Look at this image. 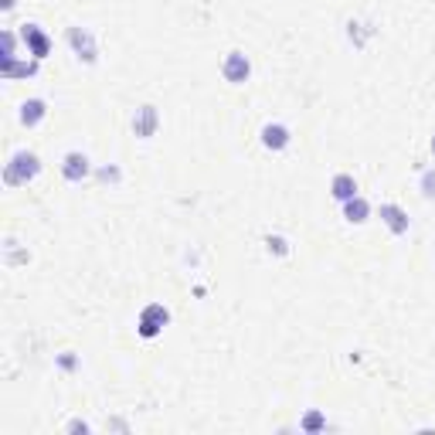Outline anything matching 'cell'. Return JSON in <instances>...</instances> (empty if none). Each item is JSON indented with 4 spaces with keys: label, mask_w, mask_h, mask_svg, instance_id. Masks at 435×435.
Returning a JSON list of instances; mask_svg holds the SVG:
<instances>
[{
    "label": "cell",
    "mask_w": 435,
    "mask_h": 435,
    "mask_svg": "<svg viewBox=\"0 0 435 435\" xmlns=\"http://www.w3.org/2000/svg\"><path fill=\"white\" fill-rule=\"evenodd\" d=\"M241 75H248V62H245L241 55H235V58L228 62V78H241Z\"/></svg>",
    "instance_id": "3957f363"
},
{
    "label": "cell",
    "mask_w": 435,
    "mask_h": 435,
    "mask_svg": "<svg viewBox=\"0 0 435 435\" xmlns=\"http://www.w3.org/2000/svg\"><path fill=\"white\" fill-rule=\"evenodd\" d=\"M286 143V130L283 126H265V146H283Z\"/></svg>",
    "instance_id": "7a4b0ae2"
},
{
    "label": "cell",
    "mask_w": 435,
    "mask_h": 435,
    "mask_svg": "<svg viewBox=\"0 0 435 435\" xmlns=\"http://www.w3.org/2000/svg\"><path fill=\"white\" fill-rule=\"evenodd\" d=\"M364 211H367V208H364V201H357V204H350V208H347L350 221H364Z\"/></svg>",
    "instance_id": "8992f818"
},
{
    "label": "cell",
    "mask_w": 435,
    "mask_h": 435,
    "mask_svg": "<svg viewBox=\"0 0 435 435\" xmlns=\"http://www.w3.org/2000/svg\"><path fill=\"white\" fill-rule=\"evenodd\" d=\"M354 191H357V187H354V180H350V177H337V180H333V194H337V197H344V201H347Z\"/></svg>",
    "instance_id": "6da1fadb"
},
{
    "label": "cell",
    "mask_w": 435,
    "mask_h": 435,
    "mask_svg": "<svg viewBox=\"0 0 435 435\" xmlns=\"http://www.w3.org/2000/svg\"><path fill=\"white\" fill-rule=\"evenodd\" d=\"M41 116V102H27L24 106V119H38Z\"/></svg>",
    "instance_id": "52a82bcc"
},
{
    "label": "cell",
    "mask_w": 435,
    "mask_h": 435,
    "mask_svg": "<svg viewBox=\"0 0 435 435\" xmlns=\"http://www.w3.org/2000/svg\"><path fill=\"white\" fill-rule=\"evenodd\" d=\"M85 163H88V160H85V156H78V153H72V156H68V167H65V174H68V177H78V174H85Z\"/></svg>",
    "instance_id": "277c9868"
},
{
    "label": "cell",
    "mask_w": 435,
    "mask_h": 435,
    "mask_svg": "<svg viewBox=\"0 0 435 435\" xmlns=\"http://www.w3.org/2000/svg\"><path fill=\"white\" fill-rule=\"evenodd\" d=\"M432 146H435V143H432Z\"/></svg>",
    "instance_id": "ba28073f"
},
{
    "label": "cell",
    "mask_w": 435,
    "mask_h": 435,
    "mask_svg": "<svg viewBox=\"0 0 435 435\" xmlns=\"http://www.w3.org/2000/svg\"><path fill=\"white\" fill-rule=\"evenodd\" d=\"M384 215H391L388 221H391V228H394V231H401V228H405V221H401V211H398V208H384Z\"/></svg>",
    "instance_id": "5b68a950"
}]
</instances>
